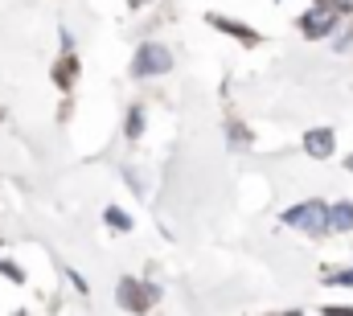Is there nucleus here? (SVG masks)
<instances>
[{"instance_id": "nucleus-1", "label": "nucleus", "mask_w": 353, "mask_h": 316, "mask_svg": "<svg viewBox=\"0 0 353 316\" xmlns=\"http://www.w3.org/2000/svg\"><path fill=\"white\" fill-rule=\"evenodd\" d=\"M283 226H296L304 235H325V230H333L329 226V206L325 201H300V206L283 210Z\"/></svg>"}, {"instance_id": "nucleus-2", "label": "nucleus", "mask_w": 353, "mask_h": 316, "mask_svg": "<svg viewBox=\"0 0 353 316\" xmlns=\"http://www.w3.org/2000/svg\"><path fill=\"white\" fill-rule=\"evenodd\" d=\"M173 70V54H169V46H161V41H144L140 50H136V62H132V75L136 79H157V75H169Z\"/></svg>"}, {"instance_id": "nucleus-3", "label": "nucleus", "mask_w": 353, "mask_h": 316, "mask_svg": "<svg viewBox=\"0 0 353 316\" xmlns=\"http://www.w3.org/2000/svg\"><path fill=\"white\" fill-rule=\"evenodd\" d=\"M115 296H119V304H123L128 313H144V308L157 304V288H152V284H140V279H132V275L119 279V292H115Z\"/></svg>"}, {"instance_id": "nucleus-4", "label": "nucleus", "mask_w": 353, "mask_h": 316, "mask_svg": "<svg viewBox=\"0 0 353 316\" xmlns=\"http://www.w3.org/2000/svg\"><path fill=\"white\" fill-rule=\"evenodd\" d=\"M205 25H210V29H222L226 37H234V41H243V46H259V33H255L251 25L230 21V17H222V12H210V17H205Z\"/></svg>"}, {"instance_id": "nucleus-5", "label": "nucleus", "mask_w": 353, "mask_h": 316, "mask_svg": "<svg viewBox=\"0 0 353 316\" xmlns=\"http://www.w3.org/2000/svg\"><path fill=\"white\" fill-rule=\"evenodd\" d=\"M333 148H337L333 128H308V132H304V152H308L312 160H329Z\"/></svg>"}, {"instance_id": "nucleus-6", "label": "nucleus", "mask_w": 353, "mask_h": 316, "mask_svg": "<svg viewBox=\"0 0 353 316\" xmlns=\"http://www.w3.org/2000/svg\"><path fill=\"white\" fill-rule=\"evenodd\" d=\"M329 226H333V230H353V201L329 206Z\"/></svg>"}, {"instance_id": "nucleus-7", "label": "nucleus", "mask_w": 353, "mask_h": 316, "mask_svg": "<svg viewBox=\"0 0 353 316\" xmlns=\"http://www.w3.org/2000/svg\"><path fill=\"white\" fill-rule=\"evenodd\" d=\"M74 75H79V58H74V54L66 50V58H62V66L54 70V82H58L62 90H70V86H74Z\"/></svg>"}, {"instance_id": "nucleus-8", "label": "nucleus", "mask_w": 353, "mask_h": 316, "mask_svg": "<svg viewBox=\"0 0 353 316\" xmlns=\"http://www.w3.org/2000/svg\"><path fill=\"white\" fill-rule=\"evenodd\" d=\"M103 222H107L115 235H128V230H132V218H128L119 206H107V210H103Z\"/></svg>"}, {"instance_id": "nucleus-9", "label": "nucleus", "mask_w": 353, "mask_h": 316, "mask_svg": "<svg viewBox=\"0 0 353 316\" xmlns=\"http://www.w3.org/2000/svg\"><path fill=\"white\" fill-rule=\"evenodd\" d=\"M123 132H128V140H140L144 136V107H132L128 111V128Z\"/></svg>"}, {"instance_id": "nucleus-10", "label": "nucleus", "mask_w": 353, "mask_h": 316, "mask_svg": "<svg viewBox=\"0 0 353 316\" xmlns=\"http://www.w3.org/2000/svg\"><path fill=\"white\" fill-rule=\"evenodd\" d=\"M325 284H333V288H353V267H345V271H329Z\"/></svg>"}, {"instance_id": "nucleus-11", "label": "nucleus", "mask_w": 353, "mask_h": 316, "mask_svg": "<svg viewBox=\"0 0 353 316\" xmlns=\"http://www.w3.org/2000/svg\"><path fill=\"white\" fill-rule=\"evenodd\" d=\"M0 271H4V275H8L12 284H21V279H25V271H21L17 263H0Z\"/></svg>"}, {"instance_id": "nucleus-12", "label": "nucleus", "mask_w": 353, "mask_h": 316, "mask_svg": "<svg viewBox=\"0 0 353 316\" xmlns=\"http://www.w3.org/2000/svg\"><path fill=\"white\" fill-rule=\"evenodd\" d=\"M353 46V29L350 33H337V37H333V50H337V54H341V50H350Z\"/></svg>"}, {"instance_id": "nucleus-13", "label": "nucleus", "mask_w": 353, "mask_h": 316, "mask_svg": "<svg viewBox=\"0 0 353 316\" xmlns=\"http://www.w3.org/2000/svg\"><path fill=\"white\" fill-rule=\"evenodd\" d=\"M66 275H70V284H74V288H79V296H87V279H83V275H79V271H74V267H70V271H66Z\"/></svg>"}, {"instance_id": "nucleus-14", "label": "nucleus", "mask_w": 353, "mask_h": 316, "mask_svg": "<svg viewBox=\"0 0 353 316\" xmlns=\"http://www.w3.org/2000/svg\"><path fill=\"white\" fill-rule=\"evenodd\" d=\"M230 140H234V144H239V140H243V144H247V140H251V132H243V128H239V124H230Z\"/></svg>"}, {"instance_id": "nucleus-15", "label": "nucleus", "mask_w": 353, "mask_h": 316, "mask_svg": "<svg viewBox=\"0 0 353 316\" xmlns=\"http://www.w3.org/2000/svg\"><path fill=\"white\" fill-rule=\"evenodd\" d=\"M144 4H152V0H128V8H144Z\"/></svg>"}, {"instance_id": "nucleus-16", "label": "nucleus", "mask_w": 353, "mask_h": 316, "mask_svg": "<svg viewBox=\"0 0 353 316\" xmlns=\"http://www.w3.org/2000/svg\"><path fill=\"white\" fill-rule=\"evenodd\" d=\"M345 168H350V172H353V152H350V157H345Z\"/></svg>"}]
</instances>
